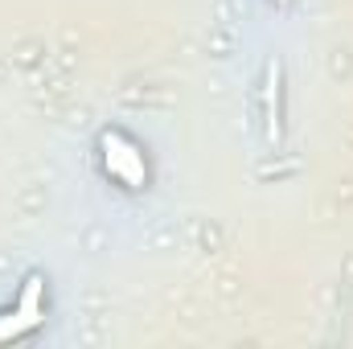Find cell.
<instances>
[{"instance_id":"277c9868","label":"cell","mask_w":353,"mask_h":349,"mask_svg":"<svg viewBox=\"0 0 353 349\" xmlns=\"http://www.w3.org/2000/svg\"><path fill=\"white\" fill-rule=\"evenodd\" d=\"M41 296H46V279H41V275H29L17 304H21V308H41Z\"/></svg>"},{"instance_id":"6da1fadb","label":"cell","mask_w":353,"mask_h":349,"mask_svg":"<svg viewBox=\"0 0 353 349\" xmlns=\"http://www.w3.org/2000/svg\"><path fill=\"white\" fill-rule=\"evenodd\" d=\"M99 152H103V169H107V177H115L119 185H128V189H144V185H148L144 148H140L128 132H119V128L103 132V136H99Z\"/></svg>"},{"instance_id":"7a4b0ae2","label":"cell","mask_w":353,"mask_h":349,"mask_svg":"<svg viewBox=\"0 0 353 349\" xmlns=\"http://www.w3.org/2000/svg\"><path fill=\"white\" fill-rule=\"evenodd\" d=\"M279 94H283V70H279V62L271 58V62H267V90H263L267 140H271V144H279V136H283V103H279Z\"/></svg>"},{"instance_id":"3957f363","label":"cell","mask_w":353,"mask_h":349,"mask_svg":"<svg viewBox=\"0 0 353 349\" xmlns=\"http://www.w3.org/2000/svg\"><path fill=\"white\" fill-rule=\"evenodd\" d=\"M41 321H46V308H21L17 304V312L0 317V341H17V337L41 329Z\"/></svg>"},{"instance_id":"5b68a950","label":"cell","mask_w":353,"mask_h":349,"mask_svg":"<svg viewBox=\"0 0 353 349\" xmlns=\"http://www.w3.org/2000/svg\"><path fill=\"white\" fill-rule=\"evenodd\" d=\"M275 4H288V0H275Z\"/></svg>"}]
</instances>
